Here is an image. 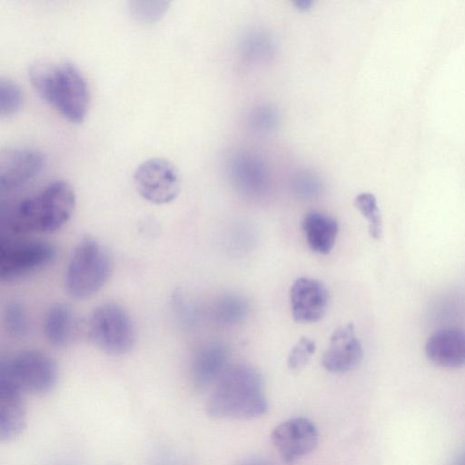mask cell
<instances>
[{
	"instance_id": "cell-18",
	"label": "cell",
	"mask_w": 465,
	"mask_h": 465,
	"mask_svg": "<svg viewBox=\"0 0 465 465\" xmlns=\"http://www.w3.org/2000/svg\"><path fill=\"white\" fill-rule=\"evenodd\" d=\"M43 330L46 341L52 346L64 348L76 337L77 319L70 307L55 303L45 315Z\"/></svg>"
},
{
	"instance_id": "cell-1",
	"label": "cell",
	"mask_w": 465,
	"mask_h": 465,
	"mask_svg": "<svg viewBox=\"0 0 465 465\" xmlns=\"http://www.w3.org/2000/svg\"><path fill=\"white\" fill-rule=\"evenodd\" d=\"M75 194L64 181H55L37 194L25 198L2 212V228L7 237L62 228L72 217Z\"/></svg>"
},
{
	"instance_id": "cell-16",
	"label": "cell",
	"mask_w": 465,
	"mask_h": 465,
	"mask_svg": "<svg viewBox=\"0 0 465 465\" xmlns=\"http://www.w3.org/2000/svg\"><path fill=\"white\" fill-rule=\"evenodd\" d=\"M26 412L22 392L11 383L0 380V440L8 441L25 428Z\"/></svg>"
},
{
	"instance_id": "cell-4",
	"label": "cell",
	"mask_w": 465,
	"mask_h": 465,
	"mask_svg": "<svg viewBox=\"0 0 465 465\" xmlns=\"http://www.w3.org/2000/svg\"><path fill=\"white\" fill-rule=\"evenodd\" d=\"M112 272L113 261L106 248L94 238H84L66 268L65 290L74 299H88L107 283Z\"/></svg>"
},
{
	"instance_id": "cell-27",
	"label": "cell",
	"mask_w": 465,
	"mask_h": 465,
	"mask_svg": "<svg viewBox=\"0 0 465 465\" xmlns=\"http://www.w3.org/2000/svg\"><path fill=\"white\" fill-rule=\"evenodd\" d=\"M239 465H273L262 458H250L242 460Z\"/></svg>"
},
{
	"instance_id": "cell-6",
	"label": "cell",
	"mask_w": 465,
	"mask_h": 465,
	"mask_svg": "<svg viewBox=\"0 0 465 465\" xmlns=\"http://www.w3.org/2000/svg\"><path fill=\"white\" fill-rule=\"evenodd\" d=\"M88 332L95 346L112 356L124 355L134 345L133 321L128 312L116 302L100 304L93 311Z\"/></svg>"
},
{
	"instance_id": "cell-29",
	"label": "cell",
	"mask_w": 465,
	"mask_h": 465,
	"mask_svg": "<svg viewBox=\"0 0 465 465\" xmlns=\"http://www.w3.org/2000/svg\"><path fill=\"white\" fill-rule=\"evenodd\" d=\"M312 4V3L310 1H299L296 3L297 7L300 8L301 10H306V9L310 8Z\"/></svg>"
},
{
	"instance_id": "cell-10",
	"label": "cell",
	"mask_w": 465,
	"mask_h": 465,
	"mask_svg": "<svg viewBox=\"0 0 465 465\" xmlns=\"http://www.w3.org/2000/svg\"><path fill=\"white\" fill-rule=\"evenodd\" d=\"M330 294L323 282L309 277L297 278L290 290L292 317L297 322H315L325 314Z\"/></svg>"
},
{
	"instance_id": "cell-2",
	"label": "cell",
	"mask_w": 465,
	"mask_h": 465,
	"mask_svg": "<svg viewBox=\"0 0 465 465\" xmlns=\"http://www.w3.org/2000/svg\"><path fill=\"white\" fill-rule=\"evenodd\" d=\"M263 380L253 367L229 365L206 404L208 416L216 419H252L267 411Z\"/></svg>"
},
{
	"instance_id": "cell-19",
	"label": "cell",
	"mask_w": 465,
	"mask_h": 465,
	"mask_svg": "<svg viewBox=\"0 0 465 465\" xmlns=\"http://www.w3.org/2000/svg\"><path fill=\"white\" fill-rule=\"evenodd\" d=\"M249 312L247 300L238 294H226L214 304V321L222 326L235 325L243 321Z\"/></svg>"
},
{
	"instance_id": "cell-11",
	"label": "cell",
	"mask_w": 465,
	"mask_h": 465,
	"mask_svg": "<svg viewBox=\"0 0 465 465\" xmlns=\"http://www.w3.org/2000/svg\"><path fill=\"white\" fill-rule=\"evenodd\" d=\"M362 346L352 323L337 327L331 333L322 356V366L332 373H344L354 369L362 359Z\"/></svg>"
},
{
	"instance_id": "cell-24",
	"label": "cell",
	"mask_w": 465,
	"mask_h": 465,
	"mask_svg": "<svg viewBox=\"0 0 465 465\" xmlns=\"http://www.w3.org/2000/svg\"><path fill=\"white\" fill-rule=\"evenodd\" d=\"M168 3L163 1H132L130 11L135 19L145 23L158 20L166 11Z\"/></svg>"
},
{
	"instance_id": "cell-20",
	"label": "cell",
	"mask_w": 465,
	"mask_h": 465,
	"mask_svg": "<svg viewBox=\"0 0 465 465\" xmlns=\"http://www.w3.org/2000/svg\"><path fill=\"white\" fill-rule=\"evenodd\" d=\"M354 204L369 223L370 235L379 240L382 234V220L376 197L371 193H361Z\"/></svg>"
},
{
	"instance_id": "cell-12",
	"label": "cell",
	"mask_w": 465,
	"mask_h": 465,
	"mask_svg": "<svg viewBox=\"0 0 465 465\" xmlns=\"http://www.w3.org/2000/svg\"><path fill=\"white\" fill-rule=\"evenodd\" d=\"M44 165L43 154L30 148H15L0 155V191L11 192L36 176Z\"/></svg>"
},
{
	"instance_id": "cell-26",
	"label": "cell",
	"mask_w": 465,
	"mask_h": 465,
	"mask_svg": "<svg viewBox=\"0 0 465 465\" xmlns=\"http://www.w3.org/2000/svg\"><path fill=\"white\" fill-rule=\"evenodd\" d=\"M274 123V114L272 111L267 110V108H263L262 111L256 113L254 115V124L258 125L260 128H267L272 126V124Z\"/></svg>"
},
{
	"instance_id": "cell-17",
	"label": "cell",
	"mask_w": 465,
	"mask_h": 465,
	"mask_svg": "<svg viewBox=\"0 0 465 465\" xmlns=\"http://www.w3.org/2000/svg\"><path fill=\"white\" fill-rule=\"evenodd\" d=\"M302 232L310 249L319 254H328L335 245L339 224L332 216L318 211L305 214Z\"/></svg>"
},
{
	"instance_id": "cell-5",
	"label": "cell",
	"mask_w": 465,
	"mask_h": 465,
	"mask_svg": "<svg viewBox=\"0 0 465 465\" xmlns=\"http://www.w3.org/2000/svg\"><path fill=\"white\" fill-rule=\"evenodd\" d=\"M57 378L55 361L39 350L21 351L0 363V380L22 393L45 394L55 386Z\"/></svg>"
},
{
	"instance_id": "cell-7",
	"label": "cell",
	"mask_w": 465,
	"mask_h": 465,
	"mask_svg": "<svg viewBox=\"0 0 465 465\" xmlns=\"http://www.w3.org/2000/svg\"><path fill=\"white\" fill-rule=\"evenodd\" d=\"M56 249L43 240L2 238L0 242V279L13 282L37 272L53 262Z\"/></svg>"
},
{
	"instance_id": "cell-15",
	"label": "cell",
	"mask_w": 465,
	"mask_h": 465,
	"mask_svg": "<svg viewBox=\"0 0 465 465\" xmlns=\"http://www.w3.org/2000/svg\"><path fill=\"white\" fill-rule=\"evenodd\" d=\"M229 351L222 343L212 342L201 346L191 362V379L197 390H205L218 381L227 369Z\"/></svg>"
},
{
	"instance_id": "cell-23",
	"label": "cell",
	"mask_w": 465,
	"mask_h": 465,
	"mask_svg": "<svg viewBox=\"0 0 465 465\" xmlns=\"http://www.w3.org/2000/svg\"><path fill=\"white\" fill-rule=\"evenodd\" d=\"M316 349L313 340L309 337H301L292 346L288 356V367L294 371L302 370L307 365Z\"/></svg>"
},
{
	"instance_id": "cell-28",
	"label": "cell",
	"mask_w": 465,
	"mask_h": 465,
	"mask_svg": "<svg viewBox=\"0 0 465 465\" xmlns=\"http://www.w3.org/2000/svg\"><path fill=\"white\" fill-rule=\"evenodd\" d=\"M451 465H465V450L458 454Z\"/></svg>"
},
{
	"instance_id": "cell-8",
	"label": "cell",
	"mask_w": 465,
	"mask_h": 465,
	"mask_svg": "<svg viewBox=\"0 0 465 465\" xmlns=\"http://www.w3.org/2000/svg\"><path fill=\"white\" fill-rule=\"evenodd\" d=\"M134 183L141 197L154 204L173 202L181 190L177 168L163 158H151L142 163L134 173Z\"/></svg>"
},
{
	"instance_id": "cell-14",
	"label": "cell",
	"mask_w": 465,
	"mask_h": 465,
	"mask_svg": "<svg viewBox=\"0 0 465 465\" xmlns=\"http://www.w3.org/2000/svg\"><path fill=\"white\" fill-rule=\"evenodd\" d=\"M425 352L440 367L454 369L465 365V331L459 328L435 331L426 341Z\"/></svg>"
},
{
	"instance_id": "cell-9",
	"label": "cell",
	"mask_w": 465,
	"mask_h": 465,
	"mask_svg": "<svg viewBox=\"0 0 465 465\" xmlns=\"http://www.w3.org/2000/svg\"><path fill=\"white\" fill-rule=\"evenodd\" d=\"M271 439L283 461L292 464L315 450L318 431L309 419L297 417L277 425Z\"/></svg>"
},
{
	"instance_id": "cell-22",
	"label": "cell",
	"mask_w": 465,
	"mask_h": 465,
	"mask_svg": "<svg viewBox=\"0 0 465 465\" xmlns=\"http://www.w3.org/2000/svg\"><path fill=\"white\" fill-rule=\"evenodd\" d=\"M4 324L7 332L14 337L25 336L29 328L27 313L18 302H8L4 310Z\"/></svg>"
},
{
	"instance_id": "cell-25",
	"label": "cell",
	"mask_w": 465,
	"mask_h": 465,
	"mask_svg": "<svg viewBox=\"0 0 465 465\" xmlns=\"http://www.w3.org/2000/svg\"><path fill=\"white\" fill-rule=\"evenodd\" d=\"M292 188L295 193L300 197L310 199L320 193L322 184L318 177L314 174L308 172H302L294 177Z\"/></svg>"
},
{
	"instance_id": "cell-21",
	"label": "cell",
	"mask_w": 465,
	"mask_h": 465,
	"mask_svg": "<svg viewBox=\"0 0 465 465\" xmlns=\"http://www.w3.org/2000/svg\"><path fill=\"white\" fill-rule=\"evenodd\" d=\"M24 102V95L19 85L9 78L0 79V114L11 116L17 113Z\"/></svg>"
},
{
	"instance_id": "cell-3",
	"label": "cell",
	"mask_w": 465,
	"mask_h": 465,
	"mask_svg": "<svg viewBox=\"0 0 465 465\" xmlns=\"http://www.w3.org/2000/svg\"><path fill=\"white\" fill-rule=\"evenodd\" d=\"M37 94L72 123H81L89 107V90L80 71L71 63L35 62L29 68Z\"/></svg>"
},
{
	"instance_id": "cell-13",
	"label": "cell",
	"mask_w": 465,
	"mask_h": 465,
	"mask_svg": "<svg viewBox=\"0 0 465 465\" xmlns=\"http://www.w3.org/2000/svg\"><path fill=\"white\" fill-rule=\"evenodd\" d=\"M229 176L235 189L249 198L263 196L269 188V173L264 163L256 155L239 153L231 159Z\"/></svg>"
}]
</instances>
